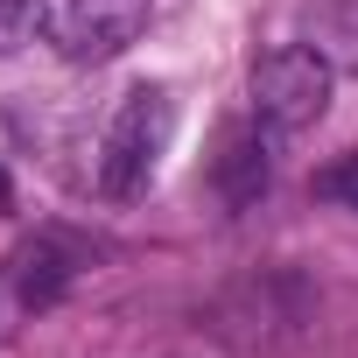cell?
Masks as SVG:
<instances>
[{
	"label": "cell",
	"instance_id": "7a4b0ae2",
	"mask_svg": "<svg viewBox=\"0 0 358 358\" xmlns=\"http://www.w3.org/2000/svg\"><path fill=\"white\" fill-rule=\"evenodd\" d=\"M330 85L337 71L309 50V43H281L253 64V120L267 141H295L330 113Z\"/></svg>",
	"mask_w": 358,
	"mask_h": 358
},
{
	"label": "cell",
	"instance_id": "3957f363",
	"mask_svg": "<svg viewBox=\"0 0 358 358\" xmlns=\"http://www.w3.org/2000/svg\"><path fill=\"white\" fill-rule=\"evenodd\" d=\"M148 15H155L148 0H64L50 15V36L71 64H113L148 36Z\"/></svg>",
	"mask_w": 358,
	"mask_h": 358
},
{
	"label": "cell",
	"instance_id": "277c9868",
	"mask_svg": "<svg viewBox=\"0 0 358 358\" xmlns=\"http://www.w3.org/2000/svg\"><path fill=\"white\" fill-rule=\"evenodd\" d=\"M211 183H218V197L239 211V204H253L260 190H267V155H260V120L246 127V120H225L218 127V155H211Z\"/></svg>",
	"mask_w": 358,
	"mask_h": 358
},
{
	"label": "cell",
	"instance_id": "8992f818",
	"mask_svg": "<svg viewBox=\"0 0 358 358\" xmlns=\"http://www.w3.org/2000/svg\"><path fill=\"white\" fill-rule=\"evenodd\" d=\"M50 29V0H0V57L29 50Z\"/></svg>",
	"mask_w": 358,
	"mask_h": 358
},
{
	"label": "cell",
	"instance_id": "ba28073f",
	"mask_svg": "<svg viewBox=\"0 0 358 358\" xmlns=\"http://www.w3.org/2000/svg\"><path fill=\"white\" fill-rule=\"evenodd\" d=\"M0 211H8V169H0Z\"/></svg>",
	"mask_w": 358,
	"mask_h": 358
},
{
	"label": "cell",
	"instance_id": "6da1fadb",
	"mask_svg": "<svg viewBox=\"0 0 358 358\" xmlns=\"http://www.w3.org/2000/svg\"><path fill=\"white\" fill-rule=\"evenodd\" d=\"M176 141V92L169 85H134L99 141V190L106 197H141L155 183V169Z\"/></svg>",
	"mask_w": 358,
	"mask_h": 358
},
{
	"label": "cell",
	"instance_id": "52a82bcc",
	"mask_svg": "<svg viewBox=\"0 0 358 358\" xmlns=\"http://www.w3.org/2000/svg\"><path fill=\"white\" fill-rule=\"evenodd\" d=\"M316 197H323V204L358 211V155H337L330 169H316Z\"/></svg>",
	"mask_w": 358,
	"mask_h": 358
},
{
	"label": "cell",
	"instance_id": "5b68a950",
	"mask_svg": "<svg viewBox=\"0 0 358 358\" xmlns=\"http://www.w3.org/2000/svg\"><path fill=\"white\" fill-rule=\"evenodd\" d=\"M302 43L330 71L358 78V0H302Z\"/></svg>",
	"mask_w": 358,
	"mask_h": 358
}]
</instances>
